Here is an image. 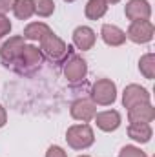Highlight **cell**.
<instances>
[{
    "mask_svg": "<svg viewBox=\"0 0 155 157\" xmlns=\"http://www.w3.org/2000/svg\"><path fill=\"white\" fill-rule=\"evenodd\" d=\"M126 17L135 22V20H148L150 15H152V6L148 4V0H130L126 4V9H124Z\"/></svg>",
    "mask_w": 155,
    "mask_h": 157,
    "instance_id": "cell-8",
    "label": "cell"
},
{
    "mask_svg": "<svg viewBox=\"0 0 155 157\" xmlns=\"http://www.w3.org/2000/svg\"><path fill=\"white\" fill-rule=\"evenodd\" d=\"M152 126L148 122H130L128 135L137 143H148L152 139Z\"/></svg>",
    "mask_w": 155,
    "mask_h": 157,
    "instance_id": "cell-14",
    "label": "cell"
},
{
    "mask_svg": "<svg viewBox=\"0 0 155 157\" xmlns=\"http://www.w3.org/2000/svg\"><path fill=\"white\" fill-rule=\"evenodd\" d=\"M88 73V64L82 57H71L68 62H66V68H64V75L70 82H80L84 80Z\"/></svg>",
    "mask_w": 155,
    "mask_h": 157,
    "instance_id": "cell-7",
    "label": "cell"
},
{
    "mask_svg": "<svg viewBox=\"0 0 155 157\" xmlns=\"http://www.w3.org/2000/svg\"><path fill=\"white\" fill-rule=\"evenodd\" d=\"M91 99L100 106H110L117 99V86L110 78H99L91 86Z\"/></svg>",
    "mask_w": 155,
    "mask_h": 157,
    "instance_id": "cell-2",
    "label": "cell"
},
{
    "mask_svg": "<svg viewBox=\"0 0 155 157\" xmlns=\"http://www.w3.org/2000/svg\"><path fill=\"white\" fill-rule=\"evenodd\" d=\"M40 62H42V53H40L39 48L24 46V49L20 53V59H18V64H22L24 68H35Z\"/></svg>",
    "mask_w": 155,
    "mask_h": 157,
    "instance_id": "cell-15",
    "label": "cell"
},
{
    "mask_svg": "<svg viewBox=\"0 0 155 157\" xmlns=\"http://www.w3.org/2000/svg\"><path fill=\"white\" fill-rule=\"evenodd\" d=\"M40 46H42V51H44L49 59H53V60H60L62 57H66V53L71 51V48L66 46L64 40L59 39V37H57L55 33H51V31L40 40Z\"/></svg>",
    "mask_w": 155,
    "mask_h": 157,
    "instance_id": "cell-3",
    "label": "cell"
},
{
    "mask_svg": "<svg viewBox=\"0 0 155 157\" xmlns=\"http://www.w3.org/2000/svg\"><path fill=\"white\" fill-rule=\"evenodd\" d=\"M95 122L102 132H115L117 128L120 126V115L115 110H108L102 113H95Z\"/></svg>",
    "mask_w": 155,
    "mask_h": 157,
    "instance_id": "cell-11",
    "label": "cell"
},
{
    "mask_svg": "<svg viewBox=\"0 0 155 157\" xmlns=\"http://www.w3.org/2000/svg\"><path fill=\"white\" fill-rule=\"evenodd\" d=\"M15 2H17V0H0V13L4 15L6 11H9V9H13V6H15Z\"/></svg>",
    "mask_w": 155,
    "mask_h": 157,
    "instance_id": "cell-24",
    "label": "cell"
},
{
    "mask_svg": "<svg viewBox=\"0 0 155 157\" xmlns=\"http://www.w3.org/2000/svg\"><path fill=\"white\" fill-rule=\"evenodd\" d=\"M71 117L77 119V121H82V122H88L95 117L97 113V108L91 101H86V99H78L71 104Z\"/></svg>",
    "mask_w": 155,
    "mask_h": 157,
    "instance_id": "cell-9",
    "label": "cell"
},
{
    "mask_svg": "<svg viewBox=\"0 0 155 157\" xmlns=\"http://www.w3.org/2000/svg\"><path fill=\"white\" fill-rule=\"evenodd\" d=\"M104 2H106V4H117L119 0H104Z\"/></svg>",
    "mask_w": 155,
    "mask_h": 157,
    "instance_id": "cell-26",
    "label": "cell"
},
{
    "mask_svg": "<svg viewBox=\"0 0 155 157\" xmlns=\"http://www.w3.org/2000/svg\"><path fill=\"white\" fill-rule=\"evenodd\" d=\"M35 13L40 17H49L55 11V2L53 0H33Z\"/></svg>",
    "mask_w": 155,
    "mask_h": 157,
    "instance_id": "cell-20",
    "label": "cell"
},
{
    "mask_svg": "<svg viewBox=\"0 0 155 157\" xmlns=\"http://www.w3.org/2000/svg\"><path fill=\"white\" fill-rule=\"evenodd\" d=\"M80 157H88V155H80Z\"/></svg>",
    "mask_w": 155,
    "mask_h": 157,
    "instance_id": "cell-28",
    "label": "cell"
},
{
    "mask_svg": "<svg viewBox=\"0 0 155 157\" xmlns=\"http://www.w3.org/2000/svg\"><path fill=\"white\" fill-rule=\"evenodd\" d=\"M13 13H15L17 18H20V20H28V18L35 13L33 0H17L15 6H13Z\"/></svg>",
    "mask_w": 155,
    "mask_h": 157,
    "instance_id": "cell-18",
    "label": "cell"
},
{
    "mask_svg": "<svg viewBox=\"0 0 155 157\" xmlns=\"http://www.w3.org/2000/svg\"><path fill=\"white\" fill-rule=\"evenodd\" d=\"M6 121H7V113H6V110H4V106L0 104V128L6 124Z\"/></svg>",
    "mask_w": 155,
    "mask_h": 157,
    "instance_id": "cell-25",
    "label": "cell"
},
{
    "mask_svg": "<svg viewBox=\"0 0 155 157\" xmlns=\"http://www.w3.org/2000/svg\"><path fill=\"white\" fill-rule=\"evenodd\" d=\"M153 31L155 28L150 20H135L130 24L126 37L135 44H146L153 39Z\"/></svg>",
    "mask_w": 155,
    "mask_h": 157,
    "instance_id": "cell-4",
    "label": "cell"
},
{
    "mask_svg": "<svg viewBox=\"0 0 155 157\" xmlns=\"http://www.w3.org/2000/svg\"><path fill=\"white\" fill-rule=\"evenodd\" d=\"M64 2H73V0H64Z\"/></svg>",
    "mask_w": 155,
    "mask_h": 157,
    "instance_id": "cell-27",
    "label": "cell"
},
{
    "mask_svg": "<svg viewBox=\"0 0 155 157\" xmlns=\"http://www.w3.org/2000/svg\"><path fill=\"white\" fill-rule=\"evenodd\" d=\"M46 157H68V155L60 146H49L47 152H46Z\"/></svg>",
    "mask_w": 155,
    "mask_h": 157,
    "instance_id": "cell-23",
    "label": "cell"
},
{
    "mask_svg": "<svg viewBox=\"0 0 155 157\" xmlns=\"http://www.w3.org/2000/svg\"><path fill=\"white\" fill-rule=\"evenodd\" d=\"M128 119L130 122H152L155 119V108L148 102V104H139L128 110Z\"/></svg>",
    "mask_w": 155,
    "mask_h": 157,
    "instance_id": "cell-12",
    "label": "cell"
},
{
    "mask_svg": "<svg viewBox=\"0 0 155 157\" xmlns=\"http://www.w3.org/2000/svg\"><path fill=\"white\" fill-rule=\"evenodd\" d=\"M119 157H148V155L141 148H137V146H124L119 152Z\"/></svg>",
    "mask_w": 155,
    "mask_h": 157,
    "instance_id": "cell-21",
    "label": "cell"
},
{
    "mask_svg": "<svg viewBox=\"0 0 155 157\" xmlns=\"http://www.w3.org/2000/svg\"><path fill=\"white\" fill-rule=\"evenodd\" d=\"M51 29L47 28V24L44 22H33L24 29V39L28 40H42Z\"/></svg>",
    "mask_w": 155,
    "mask_h": 157,
    "instance_id": "cell-17",
    "label": "cell"
},
{
    "mask_svg": "<svg viewBox=\"0 0 155 157\" xmlns=\"http://www.w3.org/2000/svg\"><path fill=\"white\" fill-rule=\"evenodd\" d=\"M150 102V93L148 90H144L142 86L139 84H130L124 88V93H122V104L124 108H133V106H139V104H148Z\"/></svg>",
    "mask_w": 155,
    "mask_h": 157,
    "instance_id": "cell-5",
    "label": "cell"
},
{
    "mask_svg": "<svg viewBox=\"0 0 155 157\" xmlns=\"http://www.w3.org/2000/svg\"><path fill=\"white\" fill-rule=\"evenodd\" d=\"M100 35H102V40L108 46H122L126 42V33L120 28L112 26V24H104L102 29H100Z\"/></svg>",
    "mask_w": 155,
    "mask_h": 157,
    "instance_id": "cell-13",
    "label": "cell"
},
{
    "mask_svg": "<svg viewBox=\"0 0 155 157\" xmlns=\"http://www.w3.org/2000/svg\"><path fill=\"white\" fill-rule=\"evenodd\" d=\"M108 11V4L104 0H88L86 4V17L89 20H99L106 15Z\"/></svg>",
    "mask_w": 155,
    "mask_h": 157,
    "instance_id": "cell-16",
    "label": "cell"
},
{
    "mask_svg": "<svg viewBox=\"0 0 155 157\" xmlns=\"http://www.w3.org/2000/svg\"><path fill=\"white\" fill-rule=\"evenodd\" d=\"M95 40H97L95 31L91 28H88V26H78L77 29L73 31V42H75V46H77L78 49H82V51L91 49L93 44H95Z\"/></svg>",
    "mask_w": 155,
    "mask_h": 157,
    "instance_id": "cell-10",
    "label": "cell"
},
{
    "mask_svg": "<svg viewBox=\"0 0 155 157\" xmlns=\"http://www.w3.org/2000/svg\"><path fill=\"white\" fill-rule=\"evenodd\" d=\"M139 70H141V73H142L144 77L150 78V80L155 77V55L153 53H146V55L141 57V60H139Z\"/></svg>",
    "mask_w": 155,
    "mask_h": 157,
    "instance_id": "cell-19",
    "label": "cell"
},
{
    "mask_svg": "<svg viewBox=\"0 0 155 157\" xmlns=\"http://www.w3.org/2000/svg\"><path fill=\"white\" fill-rule=\"evenodd\" d=\"M24 37H11L9 40H6V44L0 49V57L6 62V66L9 64H17L20 59V53L24 49Z\"/></svg>",
    "mask_w": 155,
    "mask_h": 157,
    "instance_id": "cell-6",
    "label": "cell"
},
{
    "mask_svg": "<svg viewBox=\"0 0 155 157\" xmlns=\"http://www.w3.org/2000/svg\"><path fill=\"white\" fill-rule=\"evenodd\" d=\"M66 141L75 150H86V148H89L93 144L95 135H93V130H91L89 124H75V126L68 128Z\"/></svg>",
    "mask_w": 155,
    "mask_h": 157,
    "instance_id": "cell-1",
    "label": "cell"
},
{
    "mask_svg": "<svg viewBox=\"0 0 155 157\" xmlns=\"http://www.w3.org/2000/svg\"><path fill=\"white\" fill-rule=\"evenodd\" d=\"M9 31H11V22H9V18H7L6 15L0 13V39L6 37Z\"/></svg>",
    "mask_w": 155,
    "mask_h": 157,
    "instance_id": "cell-22",
    "label": "cell"
}]
</instances>
